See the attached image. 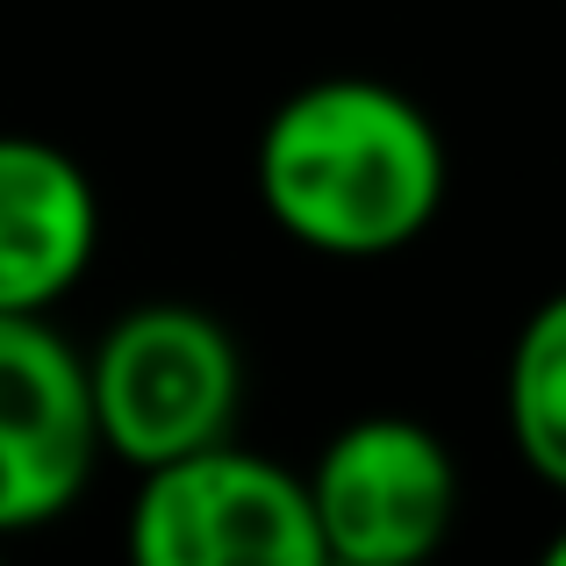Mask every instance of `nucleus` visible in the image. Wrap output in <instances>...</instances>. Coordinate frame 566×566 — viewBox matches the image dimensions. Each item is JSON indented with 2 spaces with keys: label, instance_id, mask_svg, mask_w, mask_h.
Wrapping results in <instances>:
<instances>
[{
  "label": "nucleus",
  "instance_id": "7ed1b4c3",
  "mask_svg": "<svg viewBox=\"0 0 566 566\" xmlns=\"http://www.w3.org/2000/svg\"><path fill=\"white\" fill-rule=\"evenodd\" d=\"M123 553L129 566H337L308 473L237 438L137 473Z\"/></svg>",
  "mask_w": 566,
  "mask_h": 566
},
{
  "label": "nucleus",
  "instance_id": "423d86ee",
  "mask_svg": "<svg viewBox=\"0 0 566 566\" xmlns=\"http://www.w3.org/2000/svg\"><path fill=\"white\" fill-rule=\"evenodd\" d=\"M101 251V201L65 144L0 137V316H51Z\"/></svg>",
  "mask_w": 566,
  "mask_h": 566
},
{
  "label": "nucleus",
  "instance_id": "0eeeda50",
  "mask_svg": "<svg viewBox=\"0 0 566 566\" xmlns=\"http://www.w3.org/2000/svg\"><path fill=\"white\" fill-rule=\"evenodd\" d=\"M502 416H510L516 459L566 495V287L545 294L516 331L510 374H502Z\"/></svg>",
  "mask_w": 566,
  "mask_h": 566
},
{
  "label": "nucleus",
  "instance_id": "20e7f679",
  "mask_svg": "<svg viewBox=\"0 0 566 566\" xmlns=\"http://www.w3.org/2000/svg\"><path fill=\"white\" fill-rule=\"evenodd\" d=\"M337 566H430L459 516V467L416 416H359L308 467Z\"/></svg>",
  "mask_w": 566,
  "mask_h": 566
},
{
  "label": "nucleus",
  "instance_id": "39448f33",
  "mask_svg": "<svg viewBox=\"0 0 566 566\" xmlns=\"http://www.w3.org/2000/svg\"><path fill=\"white\" fill-rule=\"evenodd\" d=\"M101 459L86 352L51 316H0V538L43 531L80 502Z\"/></svg>",
  "mask_w": 566,
  "mask_h": 566
},
{
  "label": "nucleus",
  "instance_id": "f03ea898",
  "mask_svg": "<svg viewBox=\"0 0 566 566\" xmlns=\"http://www.w3.org/2000/svg\"><path fill=\"white\" fill-rule=\"evenodd\" d=\"M86 380H94L101 452L137 473L237 438L244 352L193 302H144L115 316L86 352Z\"/></svg>",
  "mask_w": 566,
  "mask_h": 566
},
{
  "label": "nucleus",
  "instance_id": "f257e3e1",
  "mask_svg": "<svg viewBox=\"0 0 566 566\" xmlns=\"http://www.w3.org/2000/svg\"><path fill=\"white\" fill-rule=\"evenodd\" d=\"M259 201L323 259H387L444 208V137L387 80H308L259 129Z\"/></svg>",
  "mask_w": 566,
  "mask_h": 566
},
{
  "label": "nucleus",
  "instance_id": "1a4fd4ad",
  "mask_svg": "<svg viewBox=\"0 0 566 566\" xmlns=\"http://www.w3.org/2000/svg\"><path fill=\"white\" fill-rule=\"evenodd\" d=\"M0 566H8V559H0Z\"/></svg>",
  "mask_w": 566,
  "mask_h": 566
},
{
  "label": "nucleus",
  "instance_id": "6e6552de",
  "mask_svg": "<svg viewBox=\"0 0 566 566\" xmlns=\"http://www.w3.org/2000/svg\"><path fill=\"white\" fill-rule=\"evenodd\" d=\"M538 566H566V531H559V538H553V545L538 553Z\"/></svg>",
  "mask_w": 566,
  "mask_h": 566
}]
</instances>
